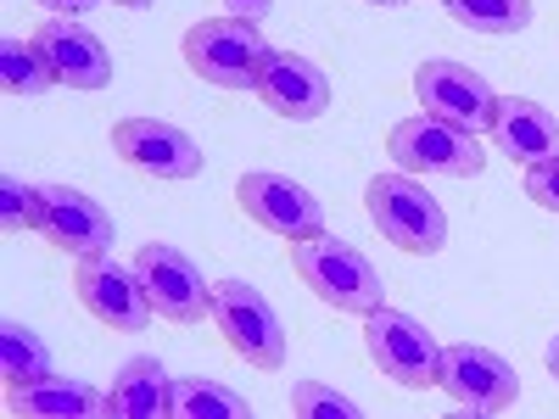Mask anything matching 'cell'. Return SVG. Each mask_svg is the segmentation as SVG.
<instances>
[{
    "label": "cell",
    "instance_id": "1",
    "mask_svg": "<svg viewBox=\"0 0 559 419\" xmlns=\"http://www.w3.org/2000/svg\"><path fill=\"white\" fill-rule=\"evenodd\" d=\"M179 57L213 89H258V73L269 62V39L252 17H202L185 28Z\"/></svg>",
    "mask_w": 559,
    "mask_h": 419
},
{
    "label": "cell",
    "instance_id": "2",
    "mask_svg": "<svg viewBox=\"0 0 559 419\" xmlns=\"http://www.w3.org/2000/svg\"><path fill=\"white\" fill-rule=\"evenodd\" d=\"M292 268L297 279L324 302V308H336V313H376L386 302L381 291V268L369 263L358 247L336 241V236H313V241H297L292 247Z\"/></svg>",
    "mask_w": 559,
    "mask_h": 419
},
{
    "label": "cell",
    "instance_id": "3",
    "mask_svg": "<svg viewBox=\"0 0 559 419\" xmlns=\"http://www.w3.org/2000/svg\"><path fill=\"white\" fill-rule=\"evenodd\" d=\"M364 207L376 218V229L408 258H437L448 247V213L442 202L426 191L419 179H408L403 168L397 173H376L364 184Z\"/></svg>",
    "mask_w": 559,
    "mask_h": 419
},
{
    "label": "cell",
    "instance_id": "4",
    "mask_svg": "<svg viewBox=\"0 0 559 419\" xmlns=\"http://www.w3.org/2000/svg\"><path fill=\"white\" fill-rule=\"evenodd\" d=\"M364 347H369L381 375L408 386V392H431L442 381V347L414 313H397L386 302L376 313H364Z\"/></svg>",
    "mask_w": 559,
    "mask_h": 419
},
{
    "label": "cell",
    "instance_id": "5",
    "mask_svg": "<svg viewBox=\"0 0 559 419\" xmlns=\"http://www.w3.org/2000/svg\"><path fill=\"white\" fill-rule=\"evenodd\" d=\"M386 152H392V163L403 173H442V179H476L481 163H487L481 157V140L471 129H459L448 118H431V112L392 123Z\"/></svg>",
    "mask_w": 559,
    "mask_h": 419
},
{
    "label": "cell",
    "instance_id": "6",
    "mask_svg": "<svg viewBox=\"0 0 559 419\" xmlns=\"http://www.w3.org/2000/svg\"><path fill=\"white\" fill-rule=\"evenodd\" d=\"M213 324L252 369H263V375H274V369L286 363V324H280L269 297L258 286H247V279H218L213 286Z\"/></svg>",
    "mask_w": 559,
    "mask_h": 419
},
{
    "label": "cell",
    "instance_id": "7",
    "mask_svg": "<svg viewBox=\"0 0 559 419\" xmlns=\"http://www.w3.org/2000/svg\"><path fill=\"white\" fill-rule=\"evenodd\" d=\"M134 274H140V286H146V302H152L157 319H168V324H202V319H213V286H207L202 268L185 258L179 247L146 241L134 252Z\"/></svg>",
    "mask_w": 559,
    "mask_h": 419
},
{
    "label": "cell",
    "instance_id": "8",
    "mask_svg": "<svg viewBox=\"0 0 559 419\" xmlns=\"http://www.w3.org/2000/svg\"><path fill=\"white\" fill-rule=\"evenodd\" d=\"M236 207H241L258 229L280 236L286 247L324 236V207H319V196L308 191V184L286 179V173H241V179H236Z\"/></svg>",
    "mask_w": 559,
    "mask_h": 419
},
{
    "label": "cell",
    "instance_id": "9",
    "mask_svg": "<svg viewBox=\"0 0 559 419\" xmlns=\"http://www.w3.org/2000/svg\"><path fill=\"white\" fill-rule=\"evenodd\" d=\"M414 96H419V112L448 118L471 134H487L492 112H498V89L481 73H471L464 62H448V57H431L414 68Z\"/></svg>",
    "mask_w": 559,
    "mask_h": 419
},
{
    "label": "cell",
    "instance_id": "10",
    "mask_svg": "<svg viewBox=\"0 0 559 419\" xmlns=\"http://www.w3.org/2000/svg\"><path fill=\"white\" fill-rule=\"evenodd\" d=\"M464 414H503L515 408L521 397V375L515 363L498 358L492 347H476V342H459V347H442V381H437Z\"/></svg>",
    "mask_w": 559,
    "mask_h": 419
},
{
    "label": "cell",
    "instance_id": "11",
    "mask_svg": "<svg viewBox=\"0 0 559 419\" xmlns=\"http://www.w3.org/2000/svg\"><path fill=\"white\" fill-rule=\"evenodd\" d=\"M73 291H79L84 313H96L107 331H123V336H140L157 319L152 302H146V286H140V274H134V263L84 258L73 268Z\"/></svg>",
    "mask_w": 559,
    "mask_h": 419
},
{
    "label": "cell",
    "instance_id": "12",
    "mask_svg": "<svg viewBox=\"0 0 559 419\" xmlns=\"http://www.w3.org/2000/svg\"><path fill=\"white\" fill-rule=\"evenodd\" d=\"M45 191V218H39V236L51 241L57 252L68 258H107L112 241H118V224L112 213L90 196V191H73V184H39Z\"/></svg>",
    "mask_w": 559,
    "mask_h": 419
},
{
    "label": "cell",
    "instance_id": "13",
    "mask_svg": "<svg viewBox=\"0 0 559 419\" xmlns=\"http://www.w3.org/2000/svg\"><path fill=\"white\" fill-rule=\"evenodd\" d=\"M112 152H118V163L152 173V179H197L202 173V146L179 123H163V118H118Z\"/></svg>",
    "mask_w": 559,
    "mask_h": 419
},
{
    "label": "cell",
    "instance_id": "14",
    "mask_svg": "<svg viewBox=\"0 0 559 419\" xmlns=\"http://www.w3.org/2000/svg\"><path fill=\"white\" fill-rule=\"evenodd\" d=\"M252 96L286 123H313V118L331 112V79H324V68L302 51H269Z\"/></svg>",
    "mask_w": 559,
    "mask_h": 419
},
{
    "label": "cell",
    "instance_id": "15",
    "mask_svg": "<svg viewBox=\"0 0 559 419\" xmlns=\"http://www.w3.org/2000/svg\"><path fill=\"white\" fill-rule=\"evenodd\" d=\"M34 45L45 51V62H51V73H57V84H68V89H107L112 84V57H107V45L90 34V28H79L73 17H51V23H39L34 28Z\"/></svg>",
    "mask_w": 559,
    "mask_h": 419
},
{
    "label": "cell",
    "instance_id": "16",
    "mask_svg": "<svg viewBox=\"0 0 559 419\" xmlns=\"http://www.w3.org/2000/svg\"><path fill=\"white\" fill-rule=\"evenodd\" d=\"M487 134L515 168L559 157V118L543 101H526V96H498V112H492Z\"/></svg>",
    "mask_w": 559,
    "mask_h": 419
},
{
    "label": "cell",
    "instance_id": "17",
    "mask_svg": "<svg viewBox=\"0 0 559 419\" xmlns=\"http://www.w3.org/2000/svg\"><path fill=\"white\" fill-rule=\"evenodd\" d=\"M174 414V381L163 375L157 358H129L118 375H112V392H107V419H168Z\"/></svg>",
    "mask_w": 559,
    "mask_h": 419
},
{
    "label": "cell",
    "instance_id": "18",
    "mask_svg": "<svg viewBox=\"0 0 559 419\" xmlns=\"http://www.w3.org/2000/svg\"><path fill=\"white\" fill-rule=\"evenodd\" d=\"M7 408L23 414V419H90V414H107V397L84 381H34V386H17L7 392Z\"/></svg>",
    "mask_w": 559,
    "mask_h": 419
},
{
    "label": "cell",
    "instance_id": "19",
    "mask_svg": "<svg viewBox=\"0 0 559 419\" xmlns=\"http://www.w3.org/2000/svg\"><path fill=\"white\" fill-rule=\"evenodd\" d=\"M0 375H7V392L17 386H34V381H51L57 363H51V347H45L28 324L7 319L0 324Z\"/></svg>",
    "mask_w": 559,
    "mask_h": 419
},
{
    "label": "cell",
    "instance_id": "20",
    "mask_svg": "<svg viewBox=\"0 0 559 419\" xmlns=\"http://www.w3.org/2000/svg\"><path fill=\"white\" fill-rule=\"evenodd\" d=\"M0 84L12 89V96H45V89L57 84L51 62L34 39H0Z\"/></svg>",
    "mask_w": 559,
    "mask_h": 419
},
{
    "label": "cell",
    "instance_id": "21",
    "mask_svg": "<svg viewBox=\"0 0 559 419\" xmlns=\"http://www.w3.org/2000/svg\"><path fill=\"white\" fill-rule=\"evenodd\" d=\"M442 7L471 34H521L532 23V0H442Z\"/></svg>",
    "mask_w": 559,
    "mask_h": 419
},
{
    "label": "cell",
    "instance_id": "22",
    "mask_svg": "<svg viewBox=\"0 0 559 419\" xmlns=\"http://www.w3.org/2000/svg\"><path fill=\"white\" fill-rule=\"evenodd\" d=\"M174 414L179 419H252V403H241L218 381H174Z\"/></svg>",
    "mask_w": 559,
    "mask_h": 419
},
{
    "label": "cell",
    "instance_id": "23",
    "mask_svg": "<svg viewBox=\"0 0 559 419\" xmlns=\"http://www.w3.org/2000/svg\"><path fill=\"white\" fill-rule=\"evenodd\" d=\"M45 218V191L34 179H17V173H0V229L7 236H23V229H39Z\"/></svg>",
    "mask_w": 559,
    "mask_h": 419
},
{
    "label": "cell",
    "instance_id": "24",
    "mask_svg": "<svg viewBox=\"0 0 559 419\" xmlns=\"http://www.w3.org/2000/svg\"><path fill=\"white\" fill-rule=\"evenodd\" d=\"M292 414H297V419H358V403H347L336 386L297 381V386H292Z\"/></svg>",
    "mask_w": 559,
    "mask_h": 419
},
{
    "label": "cell",
    "instance_id": "25",
    "mask_svg": "<svg viewBox=\"0 0 559 419\" xmlns=\"http://www.w3.org/2000/svg\"><path fill=\"white\" fill-rule=\"evenodd\" d=\"M521 184H526V196H532L537 207L559 213V157H548V163H532Z\"/></svg>",
    "mask_w": 559,
    "mask_h": 419
},
{
    "label": "cell",
    "instance_id": "26",
    "mask_svg": "<svg viewBox=\"0 0 559 419\" xmlns=\"http://www.w3.org/2000/svg\"><path fill=\"white\" fill-rule=\"evenodd\" d=\"M224 7H229V17H269V7H274V0H224Z\"/></svg>",
    "mask_w": 559,
    "mask_h": 419
},
{
    "label": "cell",
    "instance_id": "27",
    "mask_svg": "<svg viewBox=\"0 0 559 419\" xmlns=\"http://www.w3.org/2000/svg\"><path fill=\"white\" fill-rule=\"evenodd\" d=\"M45 12H57V17H79V12H90V7H102V0H39Z\"/></svg>",
    "mask_w": 559,
    "mask_h": 419
},
{
    "label": "cell",
    "instance_id": "28",
    "mask_svg": "<svg viewBox=\"0 0 559 419\" xmlns=\"http://www.w3.org/2000/svg\"><path fill=\"white\" fill-rule=\"evenodd\" d=\"M548 375H554V381H559V336H554V342H548Z\"/></svg>",
    "mask_w": 559,
    "mask_h": 419
},
{
    "label": "cell",
    "instance_id": "29",
    "mask_svg": "<svg viewBox=\"0 0 559 419\" xmlns=\"http://www.w3.org/2000/svg\"><path fill=\"white\" fill-rule=\"evenodd\" d=\"M112 7H129V12H146V7H157V0H112Z\"/></svg>",
    "mask_w": 559,
    "mask_h": 419
},
{
    "label": "cell",
    "instance_id": "30",
    "mask_svg": "<svg viewBox=\"0 0 559 419\" xmlns=\"http://www.w3.org/2000/svg\"><path fill=\"white\" fill-rule=\"evenodd\" d=\"M364 7H403V0H364Z\"/></svg>",
    "mask_w": 559,
    "mask_h": 419
}]
</instances>
